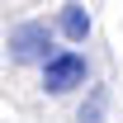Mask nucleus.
<instances>
[{
    "label": "nucleus",
    "instance_id": "f257e3e1",
    "mask_svg": "<svg viewBox=\"0 0 123 123\" xmlns=\"http://www.w3.org/2000/svg\"><path fill=\"white\" fill-rule=\"evenodd\" d=\"M10 57L14 62H52V29L47 24H19L10 33Z\"/></svg>",
    "mask_w": 123,
    "mask_h": 123
},
{
    "label": "nucleus",
    "instance_id": "f03ea898",
    "mask_svg": "<svg viewBox=\"0 0 123 123\" xmlns=\"http://www.w3.org/2000/svg\"><path fill=\"white\" fill-rule=\"evenodd\" d=\"M85 76H90V66H85L80 52H57L43 66V85L52 95H66V90H76V85H85Z\"/></svg>",
    "mask_w": 123,
    "mask_h": 123
},
{
    "label": "nucleus",
    "instance_id": "7ed1b4c3",
    "mask_svg": "<svg viewBox=\"0 0 123 123\" xmlns=\"http://www.w3.org/2000/svg\"><path fill=\"white\" fill-rule=\"evenodd\" d=\"M62 33H66L71 43H85V33H90V14H85L80 5H66V10H62Z\"/></svg>",
    "mask_w": 123,
    "mask_h": 123
}]
</instances>
